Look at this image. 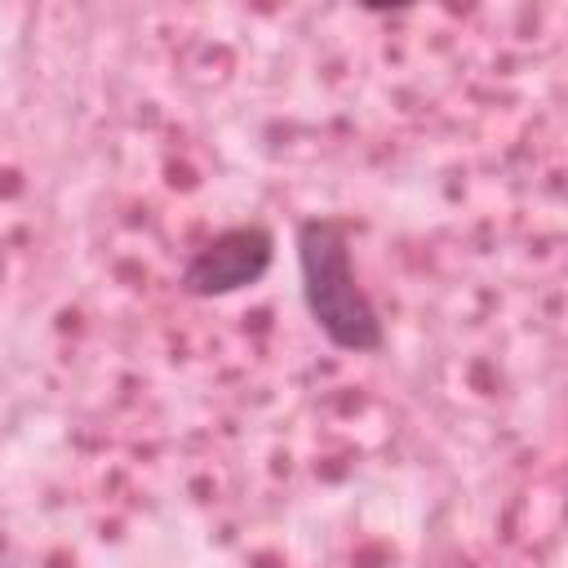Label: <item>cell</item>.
<instances>
[{"instance_id":"obj_1","label":"cell","mask_w":568,"mask_h":568,"mask_svg":"<svg viewBox=\"0 0 568 568\" xmlns=\"http://www.w3.org/2000/svg\"><path fill=\"white\" fill-rule=\"evenodd\" d=\"M293 244H297L302 306H306L311 324L320 328V337L351 355L382 351L386 328H382L373 297L364 293V284L355 275V257H351V240H346L342 222L306 217V222H297Z\"/></svg>"},{"instance_id":"obj_2","label":"cell","mask_w":568,"mask_h":568,"mask_svg":"<svg viewBox=\"0 0 568 568\" xmlns=\"http://www.w3.org/2000/svg\"><path fill=\"white\" fill-rule=\"evenodd\" d=\"M275 262V235L257 222L231 226L213 235L204 248H195L182 266V293L186 297H231L248 284H257Z\"/></svg>"}]
</instances>
